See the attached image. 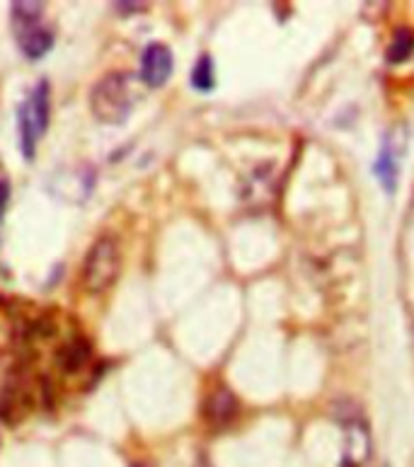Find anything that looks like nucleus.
<instances>
[{
  "label": "nucleus",
  "mask_w": 414,
  "mask_h": 467,
  "mask_svg": "<svg viewBox=\"0 0 414 467\" xmlns=\"http://www.w3.org/2000/svg\"><path fill=\"white\" fill-rule=\"evenodd\" d=\"M172 51L160 42L148 44L140 57V80L148 88H162L172 76Z\"/></svg>",
  "instance_id": "obj_4"
},
{
  "label": "nucleus",
  "mask_w": 414,
  "mask_h": 467,
  "mask_svg": "<svg viewBox=\"0 0 414 467\" xmlns=\"http://www.w3.org/2000/svg\"><path fill=\"white\" fill-rule=\"evenodd\" d=\"M136 467H140V465H136Z\"/></svg>",
  "instance_id": "obj_15"
},
{
  "label": "nucleus",
  "mask_w": 414,
  "mask_h": 467,
  "mask_svg": "<svg viewBox=\"0 0 414 467\" xmlns=\"http://www.w3.org/2000/svg\"><path fill=\"white\" fill-rule=\"evenodd\" d=\"M373 172H376V177H378V182L383 184L388 194H393L395 187H398V158H395L390 143L380 148V155L376 165H373Z\"/></svg>",
  "instance_id": "obj_10"
},
{
  "label": "nucleus",
  "mask_w": 414,
  "mask_h": 467,
  "mask_svg": "<svg viewBox=\"0 0 414 467\" xmlns=\"http://www.w3.org/2000/svg\"><path fill=\"white\" fill-rule=\"evenodd\" d=\"M134 109L131 78L127 73H107L90 92V112L102 124H124Z\"/></svg>",
  "instance_id": "obj_2"
},
{
  "label": "nucleus",
  "mask_w": 414,
  "mask_h": 467,
  "mask_svg": "<svg viewBox=\"0 0 414 467\" xmlns=\"http://www.w3.org/2000/svg\"><path fill=\"white\" fill-rule=\"evenodd\" d=\"M92 358V347L85 337H73L70 342H66L61 349L57 351L58 368L64 373H78L83 370Z\"/></svg>",
  "instance_id": "obj_7"
},
{
  "label": "nucleus",
  "mask_w": 414,
  "mask_h": 467,
  "mask_svg": "<svg viewBox=\"0 0 414 467\" xmlns=\"http://www.w3.org/2000/svg\"><path fill=\"white\" fill-rule=\"evenodd\" d=\"M191 85L202 92L213 90V85H216V73H213V61L211 57H202L191 70Z\"/></svg>",
  "instance_id": "obj_12"
},
{
  "label": "nucleus",
  "mask_w": 414,
  "mask_h": 467,
  "mask_svg": "<svg viewBox=\"0 0 414 467\" xmlns=\"http://www.w3.org/2000/svg\"><path fill=\"white\" fill-rule=\"evenodd\" d=\"M197 467H209V465H206V462H199V465Z\"/></svg>",
  "instance_id": "obj_14"
},
{
  "label": "nucleus",
  "mask_w": 414,
  "mask_h": 467,
  "mask_svg": "<svg viewBox=\"0 0 414 467\" xmlns=\"http://www.w3.org/2000/svg\"><path fill=\"white\" fill-rule=\"evenodd\" d=\"M414 51V35L409 29H398L393 36V44L388 49V61L390 63H402L412 57Z\"/></svg>",
  "instance_id": "obj_11"
},
{
  "label": "nucleus",
  "mask_w": 414,
  "mask_h": 467,
  "mask_svg": "<svg viewBox=\"0 0 414 467\" xmlns=\"http://www.w3.org/2000/svg\"><path fill=\"white\" fill-rule=\"evenodd\" d=\"M17 131H20V150L25 155V161L32 162L36 155V143H39V133L32 121V114L27 109V102H22L17 109Z\"/></svg>",
  "instance_id": "obj_9"
},
{
  "label": "nucleus",
  "mask_w": 414,
  "mask_h": 467,
  "mask_svg": "<svg viewBox=\"0 0 414 467\" xmlns=\"http://www.w3.org/2000/svg\"><path fill=\"white\" fill-rule=\"evenodd\" d=\"M27 109L32 114V121L36 126V133L42 139L47 129H49V117H51V88L49 80H39L32 92V98L27 99Z\"/></svg>",
  "instance_id": "obj_8"
},
{
  "label": "nucleus",
  "mask_w": 414,
  "mask_h": 467,
  "mask_svg": "<svg viewBox=\"0 0 414 467\" xmlns=\"http://www.w3.org/2000/svg\"><path fill=\"white\" fill-rule=\"evenodd\" d=\"M240 414V405L235 395L228 388H218L213 390L209 400H206V421L216 429H223Z\"/></svg>",
  "instance_id": "obj_6"
},
{
  "label": "nucleus",
  "mask_w": 414,
  "mask_h": 467,
  "mask_svg": "<svg viewBox=\"0 0 414 467\" xmlns=\"http://www.w3.org/2000/svg\"><path fill=\"white\" fill-rule=\"evenodd\" d=\"M121 274V247L112 235L98 237L85 254L83 269H80V284L85 293L102 296L117 284Z\"/></svg>",
  "instance_id": "obj_1"
},
{
  "label": "nucleus",
  "mask_w": 414,
  "mask_h": 467,
  "mask_svg": "<svg viewBox=\"0 0 414 467\" xmlns=\"http://www.w3.org/2000/svg\"><path fill=\"white\" fill-rule=\"evenodd\" d=\"M347 426V448H345V467H361L371 455V436L366 431L364 421L358 417L345 421Z\"/></svg>",
  "instance_id": "obj_5"
},
{
  "label": "nucleus",
  "mask_w": 414,
  "mask_h": 467,
  "mask_svg": "<svg viewBox=\"0 0 414 467\" xmlns=\"http://www.w3.org/2000/svg\"><path fill=\"white\" fill-rule=\"evenodd\" d=\"M114 7L117 10H121V13H139V10H146V3H114Z\"/></svg>",
  "instance_id": "obj_13"
},
{
  "label": "nucleus",
  "mask_w": 414,
  "mask_h": 467,
  "mask_svg": "<svg viewBox=\"0 0 414 467\" xmlns=\"http://www.w3.org/2000/svg\"><path fill=\"white\" fill-rule=\"evenodd\" d=\"M44 3L35 0H17L13 3V25L15 36L20 44L22 54L29 61L47 57L54 47V32L42 22Z\"/></svg>",
  "instance_id": "obj_3"
}]
</instances>
